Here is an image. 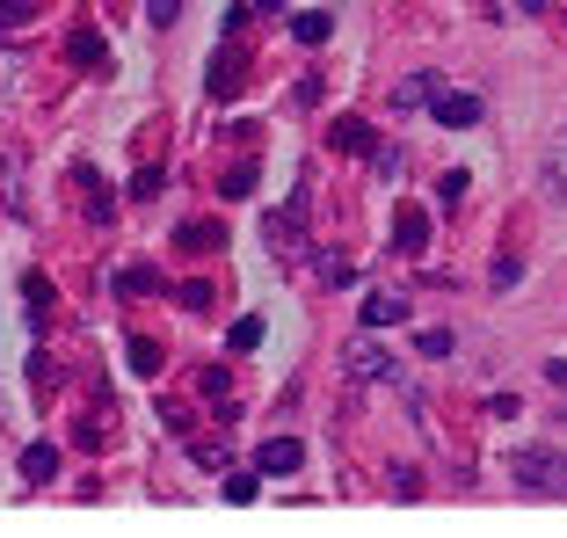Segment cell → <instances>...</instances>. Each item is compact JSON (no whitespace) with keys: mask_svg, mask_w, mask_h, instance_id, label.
Listing matches in <instances>:
<instances>
[{"mask_svg":"<svg viewBox=\"0 0 567 538\" xmlns=\"http://www.w3.org/2000/svg\"><path fill=\"white\" fill-rule=\"evenodd\" d=\"M509 473H517V488H532V495H567V452H553V444H524V452L509 458Z\"/></svg>","mask_w":567,"mask_h":538,"instance_id":"1","label":"cell"},{"mask_svg":"<svg viewBox=\"0 0 567 538\" xmlns=\"http://www.w3.org/2000/svg\"><path fill=\"white\" fill-rule=\"evenodd\" d=\"M342 371H350V379H364V386H385V379H401V364H393V356H385L371 335H357L350 350H342Z\"/></svg>","mask_w":567,"mask_h":538,"instance_id":"2","label":"cell"},{"mask_svg":"<svg viewBox=\"0 0 567 538\" xmlns=\"http://www.w3.org/2000/svg\"><path fill=\"white\" fill-rule=\"evenodd\" d=\"M430 117H436V124H451V132H458V124H481V95H466V87H436Z\"/></svg>","mask_w":567,"mask_h":538,"instance_id":"3","label":"cell"},{"mask_svg":"<svg viewBox=\"0 0 567 538\" xmlns=\"http://www.w3.org/2000/svg\"><path fill=\"white\" fill-rule=\"evenodd\" d=\"M175 248H183V255H218V248H226V219H189V226H175Z\"/></svg>","mask_w":567,"mask_h":538,"instance_id":"4","label":"cell"},{"mask_svg":"<svg viewBox=\"0 0 567 538\" xmlns=\"http://www.w3.org/2000/svg\"><path fill=\"white\" fill-rule=\"evenodd\" d=\"M328 153H379V138H371L364 117H334L328 124Z\"/></svg>","mask_w":567,"mask_h":538,"instance_id":"5","label":"cell"},{"mask_svg":"<svg viewBox=\"0 0 567 538\" xmlns=\"http://www.w3.org/2000/svg\"><path fill=\"white\" fill-rule=\"evenodd\" d=\"M240 81H248V51H218V59H212V95L218 102H226V95H240Z\"/></svg>","mask_w":567,"mask_h":538,"instance_id":"6","label":"cell"},{"mask_svg":"<svg viewBox=\"0 0 567 538\" xmlns=\"http://www.w3.org/2000/svg\"><path fill=\"white\" fill-rule=\"evenodd\" d=\"M393 248H401V255H422V248H430V211L401 204V219H393Z\"/></svg>","mask_w":567,"mask_h":538,"instance_id":"7","label":"cell"},{"mask_svg":"<svg viewBox=\"0 0 567 538\" xmlns=\"http://www.w3.org/2000/svg\"><path fill=\"white\" fill-rule=\"evenodd\" d=\"M73 189H81V211H87V219H95V226H110V189H102V175L87 168V161L73 168Z\"/></svg>","mask_w":567,"mask_h":538,"instance_id":"8","label":"cell"},{"mask_svg":"<svg viewBox=\"0 0 567 538\" xmlns=\"http://www.w3.org/2000/svg\"><path fill=\"white\" fill-rule=\"evenodd\" d=\"M299 458H306L299 437H269V444H255V466H262V473H299Z\"/></svg>","mask_w":567,"mask_h":538,"instance_id":"9","label":"cell"},{"mask_svg":"<svg viewBox=\"0 0 567 538\" xmlns=\"http://www.w3.org/2000/svg\"><path fill=\"white\" fill-rule=\"evenodd\" d=\"M436 87H444L436 73H408V81L393 87V110H430V102H436Z\"/></svg>","mask_w":567,"mask_h":538,"instance_id":"10","label":"cell"},{"mask_svg":"<svg viewBox=\"0 0 567 538\" xmlns=\"http://www.w3.org/2000/svg\"><path fill=\"white\" fill-rule=\"evenodd\" d=\"M401 313H408L401 291H371V299H364V328H393Z\"/></svg>","mask_w":567,"mask_h":538,"instance_id":"11","label":"cell"},{"mask_svg":"<svg viewBox=\"0 0 567 538\" xmlns=\"http://www.w3.org/2000/svg\"><path fill=\"white\" fill-rule=\"evenodd\" d=\"M51 473H59V452H51V444H30V452H22V480H51Z\"/></svg>","mask_w":567,"mask_h":538,"instance_id":"12","label":"cell"},{"mask_svg":"<svg viewBox=\"0 0 567 538\" xmlns=\"http://www.w3.org/2000/svg\"><path fill=\"white\" fill-rule=\"evenodd\" d=\"M546 197H553V204H567V138L546 153Z\"/></svg>","mask_w":567,"mask_h":538,"instance_id":"13","label":"cell"},{"mask_svg":"<svg viewBox=\"0 0 567 538\" xmlns=\"http://www.w3.org/2000/svg\"><path fill=\"white\" fill-rule=\"evenodd\" d=\"M22 306H30V328L44 335V306H51V284H44V277H22Z\"/></svg>","mask_w":567,"mask_h":538,"instance_id":"14","label":"cell"},{"mask_svg":"<svg viewBox=\"0 0 567 538\" xmlns=\"http://www.w3.org/2000/svg\"><path fill=\"white\" fill-rule=\"evenodd\" d=\"M328 30H334V15H320V8H306V15L291 22V37H299V44H328Z\"/></svg>","mask_w":567,"mask_h":538,"instance_id":"15","label":"cell"},{"mask_svg":"<svg viewBox=\"0 0 567 538\" xmlns=\"http://www.w3.org/2000/svg\"><path fill=\"white\" fill-rule=\"evenodd\" d=\"M124 364H132L138 379H153V371H161V342H153V335H138L132 350H124Z\"/></svg>","mask_w":567,"mask_h":538,"instance_id":"16","label":"cell"},{"mask_svg":"<svg viewBox=\"0 0 567 538\" xmlns=\"http://www.w3.org/2000/svg\"><path fill=\"white\" fill-rule=\"evenodd\" d=\"M320 284H334V291L357 284V262H350V255H320Z\"/></svg>","mask_w":567,"mask_h":538,"instance_id":"17","label":"cell"},{"mask_svg":"<svg viewBox=\"0 0 567 538\" xmlns=\"http://www.w3.org/2000/svg\"><path fill=\"white\" fill-rule=\"evenodd\" d=\"M269 248H299V211H277L269 219Z\"/></svg>","mask_w":567,"mask_h":538,"instance_id":"18","label":"cell"},{"mask_svg":"<svg viewBox=\"0 0 567 538\" xmlns=\"http://www.w3.org/2000/svg\"><path fill=\"white\" fill-rule=\"evenodd\" d=\"M117 291H124V299H146V291H161V277H153V269H124Z\"/></svg>","mask_w":567,"mask_h":538,"instance_id":"19","label":"cell"},{"mask_svg":"<svg viewBox=\"0 0 567 538\" xmlns=\"http://www.w3.org/2000/svg\"><path fill=\"white\" fill-rule=\"evenodd\" d=\"M73 59L95 73V66H102V37H95V30H73Z\"/></svg>","mask_w":567,"mask_h":538,"instance_id":"20","label":"cell"},{"mask_svg":"<svg viewBox=\"0 0 567 538\" xmlns=\"http://www.w3.org/2000/svg\"><path fill=\"white\" fill-rule=\"evenodd\" d=\"M161 189H167V175H161V168H138V175H132V197H138V204L161 197Z\"/></svg>","mask_w":567,"mask_h":538,"instance_id":"21","label":"cell"},{"mask_svg":"<svg viewBox=\"0 0 567 538\" xmlns=\"http://www.w3.org/2000/svg\"><path fill=\"white\" fill-rule=\"evenodd\" d=\"M197 393H204L212 407H234V401H226V371H204V379H197Z\"/></svg>","mask_w":567,"mask_h":538,"instance_id":"22","label":"cell"},{"mask_svg":"<svg viewBox=\"0 0 567 538\" xmlns=\"http://www.w3.org/2000/svg\"><path fill=\"white\" fill-rule=\"evenodd\" d=\"M218 189H226V197H248V189H255V168H248V161H240V168H226V183H218Z\"/></svg>","mask_w":567,"mask_h":538,"instance_id":"23","label":"cell"},{"mask_svg":"<svg viewBox=\"0 0 567 538\" xmlns=\"http://www.w3.org/2000/svg\"><path fill=\"white\" fill-rule=\"evenodd\" d=\"M175 299H183V306H189V313H204V306H212V284H204V277H189V284H183V291H175Z\"/></svg>","mask_w":567,"mask_h":538,"instance_id":"24","label":"cell"},{"mask_svg":"<svg viewBox=\"0 0 567 538\" xmlns=\"http://www.w3.org/2000/svg\"><path fill=\"white\" fill-rule=\"evenodd\" d=\"M30 8H37V0H0V30H22V22H30Z\"/></svg>","mask_w":567,"mask_h":538,"instance_id":"25","label":"cell"},{"mask_svg":"<svg viewBox=\"0 0 567 538\" xmlns=\"http://www.w3.org/2000/svg\"><path fill=\"white\" fill-rule=\"evenodd\" d=\"M415 350H422V356H451V335H444V328H422Z\"/></svg>","mask_w":567,"mask_h":538,"instance_id":"26","label":"cell"},{"mask_svg":"<svg viewBox=\"0 0 567 538\" xmlns=\"http://www.w3.org/2000/svg\"><path fill=\"white\" fill-rule=\"evenodd\" d=\"M255 342H262V320H255V313L234 320V350H255Z\"/></svg>","mask_w":567,"mask_h":538,"instance_id":"27","label":"cell"},{"mask_svg":"<svg viewBox=\"0 0 567 538\" xmlns=\"http://www.w3.org/2000/svg\"><path fill=\"white\" fill-rule=\"evenodd\" d=\"M517 277H524V262H517V255H502V262H495V291H509Z\"/></svg>","mask_w":567,"mask_h":538,"instance_id":"28","label":"cell"},{"mask_svg":"<svg viewBox=\"0 0 567 538\" xmlns=\"http://www.w3.org/2000/svg\"><path fill=\"white\" fill-rule=\"evenodd\" d=\"M458 197H466V175L451 168V175H444V183H436V204H458Z\"/></svg>","mask_w":567,"mask_h":538,"instance_id":"29","label":"cell"},{"mask_svg":"<svg viewBox=\"0 0 567 538\" xmlns=\"http://www.w3.org/2000/svg\"><path fill=\"white\" fill-rule=\"evenodd\" d=\"M226 503H255V473H234V480H226Z\"/></svg>","mask_w":567,"mask_h":538,"instance_id":"30","label":"cell"},{"mask_svg":"<svg viewBox=\"0 0 567 538\" xmlns=\"http://www.w3.org/2000/svg\"><path fill=\"white\" fill-rule=\"evenodd\" d=\"M146 15H153V22H161V30H167V22L183 15V0H146Z\"/></svg>","mask_w":567,"mask_h":538,"instance_id":"31","label":"cell"},{"mask_svg":"<svg viewBox=\"0 0 567 538\" xmlns=\"http://www.w3.org/2000/svg\"><path fill=\"white\" fill-rule=\"evenodd\" d=\"M546 379H553V386L567 393V356H553V364H546Z\"/></svg>","mask_w":567,"mask_h":538,"instance_id":"32","label":"cell"},{"mask_svg":"<svg viewBox=\"0 0 567 538\" xmlns=\"http://www.w3.org/2000/svg\"><path fill=\"white\" fill-rule=\"evenodd\" d=\"M255 8H269V15H277V8H284V0H255Z\"/></svg>","mask_w":567,"mask_h":538,"instance_id":"33","label":"cell"}]
</instances>
